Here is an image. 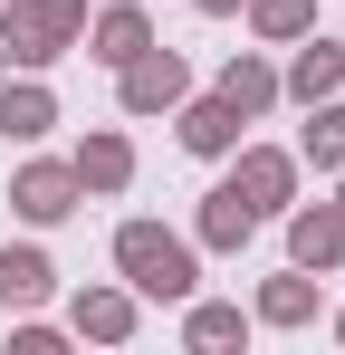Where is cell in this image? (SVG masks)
Returning <instances> with one entry per match:
<instances>
[{
  "mask_svg": "<svg viewBox=\"0 0 345 355\" xmlns=\"http://www.w3.org/2000/svg\"><path fill=\"white\" fill-rule=\"evenodd\" d=\"M336 211H345V202H336Z\"/></svg>",
  "mask_w": 345,
  "mask_h": 355,
  "instance_id": "cell-21",
  "label": "cell"
},
{
  "mask_svg": "<svg viewBox=\"0 0 345 355\" xmlns=\"http://www.w3.org/2000/svg\"><path fill=\"white\" fill-rule=\"evenodd\" d=\"M115 259H125V279H134L144 297H192V279H202L192 250H182L172 231H154V221H125V231H115Z\"/></svg>",
  "mask_w": 345,
  "mask_h": 355,
  "instance_id": "cell-1",
  "label": "cell"
},
{
  "mask_svg": "<svg viewBox=\"0 0 345 355\" xmlns=\"http://www.w3.org/2000/svg\"><path fill=\"white\" fill-rule=\"evenodd\" d=\"M240 106H230V96H202V106H182V144H192V154H230V144H240Z\"/></svg>",
  "mask_w": 345,
  "mask_h": 355,
  "instance_id": "cell-7",
  "label": "cell"
},
{
  "mask_svg": "<svg viewBox=\"0 0 345 355\" xmlns=\"http://www.w3.org/2000/svg\"><path fill=\"white\" fill-rule=\"evenodd\" d=\"M125 327H134V297H125V288H87V297H77V336H106V346H115Z\"/></svg>",
  "mask_w": 345,
  "mask_h": 355,
  "instance_id": "cell-12",
  "label": "cell"
},
{
  "mask_svg": "<svg viewBox=\"0 0 345 355\" xmlns=\"http://www.w3.org/2000/svg\"><path fill=\"white\" fill-rule=\"evenodd\" d=\"M77 29H87V0H10V10H0V49L19 67H48Z\"/></svg>",
  "mask_w": 345,
  "mask_h": 355,
  "instance_id": "cell-2",
  "label": "cell"
},
{
  "mask_svg": "<svg viewBox=\"0 0 345 355\" xmlns=\"http://www.w3.org/2000/svg\"><path fill=\"white\" fill-rule=\"evenodd\" d=\"M307 307H317V288H307V279H269V288H259V317H269V327H297Z\"/></svg>",
  "mask_w": 345,
  "mask_h": 355,
  "instance_id": "cell-17",
  "label": "cell"
},
{
  "mask_svg": "<svg viewBox=\"0 0 345 355\" xmlns=\"http://www.w3.org/2000/svg\"><path fill=\"white\" fill-rule=\"evenodd\" d=\"M115 77H125V116H163V106H182V58H172V49H134Z\"/></svg>",
  "mask_w": 345,
  "mask_h": 355,
  "instance_id": "cell-3",
  "label": "cell"
},
{
  "mask_svg": "<svg viewBox=\"0 0 345 355\" xmlns=\"http://www.w3.org/2000/svg\"><path fill=\"white\" fill-rule=\"evenodd\" d=\"M134 49H154V29H144V10H106V19H96V58H106V67H125Z\"/></svg>",
  "mask_w": 345,
  "mask_h": 355,
  "instance_id": "cell-14",
  "label": "cell"
},
{
  "mask_svg": "<svg viewBox=\"0 0 345 355\" xmlns=\"http://www.w3.org/2000/svg\"><path fill=\"white\" fill-rule=\"evenodd\" d=\"M288 173H297L288 154H240V173H230V192H240L249 211H278V202H288Z\"/></svg>",
  "mask_w": 345,
  "mask_h": 355,
  "instance_id": "cell-8",
  "label": "cell"
},
{
  "mask_svg": "<svg viewBox=\"0 0 345 355\" xmlns=\"http://www.w3.org/2000/svg\"><path fill=\"white\" fill-rule=\"evenodd\" d=\"M240 336V307H192V346H230Z\"/></svg>",
  "mask_w": 345,
  "mask_h": 355,
  "instance_id": "cell-19",
  "label": "cell"
},
{
  "mask_svg": "<svg viewBox=\"0 0 345 355\" xmlns=\"http://www.w3.org/2000/svg\"><path fill=\"white\" fill-rule=\"evenodd\" d=\"M221 96H230V106H240V116H259V106L278 96V77H269V67H259V58H230V67H221Z\"/></svg>",
  "mask_w": 345,
  "mask_h": 355,
  "instance_id": "cell-15",
  "label": "cell"
},
{
  "mask_svg": "<svg viewBox=\"0 0 345 355\" xmlns=\"http://www.w3.org/2000/svg\"><path fill=\"white\" fill-rule=\"evenodd\" d=\"M307 164L345 173V106H317V125H307Z\"/></svg>",
  "mask_w": 345,
  "mask_h": 355,
  "instance_id": "cell-16",
  "label": "cell"
},
{
  "mask_svg": "<svg viewBox=\"0 0 345 355\" xmlns=\"http://www.w3.org/2000/svg\"><path fill=\"white\" fill-rule=\"evenodd\" d=\"M67 173H77V192H125V182H134V144H125V135H87Z\"/></svg>",
  "mask_w": 345,
  "mask_h": 355,
  "instance_id": "cell-4",
  "label": "cell"
},
{
  "mask_svg": "<svg viewBox=\"0 0 345 355\" xmlns=\"http://www.w3.org/2000/svg\"><path fill=\"white\" fill-rule=\"evenodd\" d=\"M288 250H297V269H336V259H345V211H336V202L297 211V231H288Z\"/></svg>",
  "mask_w": 345,
  "mask_h": 355,
  "instance_id": "cell-5",
  "label": "cell"
},
{
  "mask_svg": "<svg viewBox=\"0 0 345 355\" xmlns=\"http://www.w3.org/2000/svg\"><path fill=\"white\" fill-rule=\"evenodd\" d=\"M48 125H57L48 87H0V135H19V144H29V135H48Z\"/></svg>",
  "mask_w": 345,
  "mask_h": 355,
  "instance_id": "cell-11",
  "label": "cell"
},
{
  "mask_svg": "<svg viewBox=\"0 0 345 355\" xmlns=\"http://www.w3.org/2000/svg\"><path fill=\"white\" fill-rule=\"evenodd\" d=\"M48 297V259L39 250H0V307H39Z\"/></svg>",
  "mask_w": 345,
  "mask_h": 355,
  "instance_id": "cell-10",
  "label": "cell"
},
{
  "mask_svg": "<svg viewBox=\"0 0 345 355\" xmlns=\"http://www.w3.org/2000/svg\"><path fill=\"white\" fill-rule=\"evenodd\" d=\"M202 10H240V0H202Z\"/></svg>",
  "mask_w": 345,
  "mask_h": 355,
  "instance_id": "cell-20",
  "label": "cell"
},
{
  "mask_svg": "<svg viewBox=\"0 0 345 355\" xmlns=\"http://www.w3.org/2000/svg\"><path fill=\"white\" fill-rule=\"evenodd\" d=\"M249 19H259V39H297L307 29V0H249Z\"/></svg>",
  "mask_w": 345,
  "mask_h": 355,
  "instance_id": "cell-18",
  "label": "cell"
},
{
  "mask_svg": "<svg viewBox=\"0 0 345 355\" xmlns=\"http://www.w3.org/2000/svg\"><path fill=\"white\" fill-rule=\"evenodd\" d=\"M10 202H19L29 221H67V211H77V173H67V164H29Z\"/></svg>",
  "mask_w": 345,
  "mask_h": 355,
  "instance_id": "cell-6",
  "label": "cell"
},
{
  "mask_svg": "<svg viewBox=\"0 0 345 355\" xmlns=\"http://www.w3.org/2000/svg\"><path fill=\"white\" fill-rule=\"evenodd\" d=\"M249 221H259V211H249L230 182L211 192V202H202V240H211V250H240V240H249Z\"/></svg>",
  "mask_w": 345,
  "mask_h": 355,
  "instance_id": "cell-13",
  "label": "cell"
},
{
  "mask_svg": "<svg viewBox=\"0 0 345 355\" xmlns=\"http://www.w3.org/2000/svg\"><path fill=\"white\" fill-rule=\"evenodd\" d=\"M336 87H345V49H326V39H317V49H297L288 96H307V106H317V96H336Z\"/></svg>",
  "mask_w": 345,
  "mask_h": 355,
  "instance_id": "cell-9",
  "label": "cell"
}]
</instances>
